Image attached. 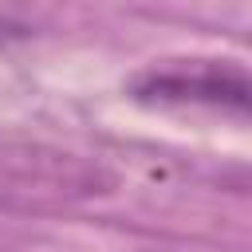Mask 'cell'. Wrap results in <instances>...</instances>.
Listing matches in <instances>:
<instances>
[{
    "instance_id": "cell-1",
    "label": "cell",
    "mask_w": 252,
    "mask_h": 252,
    "mask_svg": "<svg viewBox=\"0 0 252 252\" xmlns=\"http://www.w3.org/2000/svg\"><path fill=\"white\" fill-rule=\"evenodd\" d=\"M122 91L130 102L150 106V110L252 122V67L228 55L150 59L122 83Z\"/></svg>"
}]
</instances>
